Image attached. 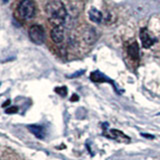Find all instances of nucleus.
<instances>
[{
    "label": "nucleus",
    "mask_w": 160,
    "mask_h": 160,
    "mask_svg": "<svg viewBox=\"0 0 160 160\" xmlns=\"http://www.w3.org/2000/svg\"><path fill=\"white\" fill-rule=\"evenodd\" d=\"M45 11L49 16V21L53 26L61 25L66 17V9L64 4L58 0L49 1L45 6Z\"/></svg>",
    "instance_id": "nucleus-1"
},
{
    "label": "nucleus",
    "mask_w": 160,
    "mask_h": 160,
    "mask_svg": "<svg viewBox=\"0 0 160 160\" xmlns=\"http://www.w3.org/2000/svg\"><path fill=\"white\" fill-rule=\"evenodd\" d=\"M18 13L24 19H31L35 15V6L31 0H22L18 5Z\"/></svg>",
    "instance_id": "nucleus-2"
},
{
    "label": "nucleus",
    "mask_w": 160,
    "mask_h": 160,
    "mask_svg": "<svg viewBox=\"0 0 160 160\" xmlns=\"http://www.w3.org/2000/svg\"><path fill=\"white\" fill-rule=\"evenodd\" d=\"M107 123L103 124V128H104V131H103V135L105 136H107L109 138H112L114 140H116L118 142H124V143H127L130 141V138L127 136V135H125L122 131H120V130H117V129H110V130H107Z\"/></svg>",
    "instance_id": "nucleus-3"
},
{
    "label": "nucleus",
    "mask_w": 160,
    "mask_h": 160,
    "mask_svg": "<svg viewBox=\"0 0 160 160\" xmlns=\"http://www.w3.org/2000/svg\"><path fill=\"white\" fill-rule=\"evenodd\" d=\"M29 37L31 39V41L34 42L35 44H41L44 41L45 38V33L44 29L40 25H32L29 28Z\"/></svg>",
    "instance_id": "nucleus-4"
},
{
    "label": "nucleus",
    "mask_w": 160,
    "mask_h": 160,
    "mask_svg": "<svg viewBox=\"0 0 160 160\" xmlns=\"http://www.w3.org/2000/svg\"><path fill=\"white\" fill-rule=\"evenodd\" d=\"M90 79L92 80L93 82H97V83H102V82H108L111 85H113L114 89L116 90V92H118L116 85H115L113 80H111L110 78H108L106 75H104L103 73H101L100 71H93L91 74H90Z\"/></svg>",
    "instance_id": "nucleus-5"
},
{
    "label": "nucleus",
    "mask_w": 160,
    "mask_h": 160,
    "mask_svg": "<svg viewBox=\"0 0 160 160\" xmlns=\"http://www.w3.org/2000/svg\"><path fill=\"white\" fill-rule=\"evenodd\" d=\"M126 52L129 58L133 60V61L137 62L139 60V47L136 41H132L127 45Z\"/></svg>",
    "instance_id": "nucleus-6"
},
{
    "label": "nucleus",
    "mask_w": 160,
    "mask_h": 160,
    "mask_svg": "<svg viewBox=\"0 0 160 160\" xmlns=\"http://www.w3.org/2000/svg\"><path fill=\"white\" fill-rule=\"evenodd\" d=\"M51 39L55 43H61L64 39V29L62 25H58V26H54L51 30Z\"/></svg>",
    "instance_id": "nucleus-7"
},
{
    "label": "nucleus",
    "mask_w": 160,
    "mask_h": 160,
    "mask_svg": "<svg viewBox=\"0 0 160 160\" xmlns=\"http://www.w3.org/2000/svg\"><path fill=\"white\" fill-rule=\"evenodd\" d=\"M140 39L144 48H150L154 43V39L149 34L148 30L146 28H141L140 30Z\"/></svg>",
    "instance_id": "nucleus-8"
},
{
    "label": "nucleus",
    "mask_w": 160,
    "mask_h": 160,
    "mask_svg": "<svg viewBox=\"0 0 160 160\" xmlns=\"http://www.w3.org/2000/svg\"><path fill=\"white\" fill-rule=\"evenodd\" d=\"M28 130L38 139H43L45 136V129L41 125H28Z\"/></svg>",
    "instance_id": "nucleus-9"
},
{
    "label": "nucleus",
    "mask_w": 160,
    "mask_h": 160,
    "mask_svg": "<svg viewBox=\"0 0 160 160\" xmlns=\"http://www.w3.org/2000/svg\"><path fill=\"white\" fill-rule=\"evenodd\" d=\"M102 13L99 11V10L95 9V8H91L89 10V18L91 21L95 22V23H100L102 20Z\"/></svg>",
    "instance_id": "nucleus-10"
},
{
    "label": "nucleus",
    "mask_w": 160,
    "mask_h": 160,
    "mask_svg": "<svg viewBox=\"0 0 160 160\" xmlns=\"http://www.w3.org/2000/svg\"><path fill=\"white\" fill-rule=\"evenodd\" d=\"M54 91L56 93H58L60 96L64 97V96H66V95H67V87L66 86H59V87L55 88Z\"/></svg>",
    "instance_id": "nucleus-11"
},
{
    "label": "nucleus",
    "mask_w": 160,
    "mask_h": 160,
    "mask_svg": "<svg viewBox=\"0 0 160 160\" xmlns=\"http://www.w3.org/2000/svg\"><path fill=\"white\" fill-rule=\"evenodd\" d=\"M18 111V108L17 107H10V108H7L6 110H5V112L8 113V114H11V113H16Z\"/></svg>",
    "instance_id": "nucleus-12"
},
{
    "label": "nucleus",
    "mask_w": 160,
    "mask_h": 160,
    "mask_svg": "<svg viewBox=\"0 0 160 160\" xmlns=\"http://www.w3.org/2000/svg\"><path fill=\"white\" fill-rule=\"evenodd\" d=\"M84 73V70H81V71H77L76 73H74V74H72V75H70V76H68L69 78H75V77H78V76H80L81 74H83Z\"/></svg>",
    "instance_id": "nucleus-13"
},
{
    "label": "nucleus",
    "mask_w": 160,
    "mask_h": 160,
    "mask_svg": "<svg viewBox=\"0 0 160 160\" xmlns=\"http://www.w3.org/2000/svg\"><path fill=\"white\" fill-rule=\"evenodd\" d=\"M77 100H78V96L76 94H74L73 96L71 97V101H77Z\"/></svg>",
    "instance_id": "nucleus-14"
},
{
    "label": "nucleus",
    "mask_w": 160,
    "mask_h": 160,
    "mask_svg": "<svg viewBox=\"0 0 160 160\" xmlns=\"http://www.w3.org/2000/svg\"><path fill=\"white\" fill-rule=\"evenodd\" d=\"M7 104H8V105L10 104V100H7V101H6V102H5V103H4V104L2 105V106H3V107H5V106H6V105H7Z\"/></svg>",
    "instance_id": "nucleus-15"
},
{
    "label": "nucleus",
    "mask_w": 160,
    "mask_h": 160,
    "mask_svg": "<svg viewBox=\"0 0 160 160\" xmlns=\"http://www.w3.org/2000/svg\"><path fill=\"white\" fill-rule=\"evenodd\" d=\"M1 1H2L3 4H6V3L8 2V0H1Z\"/></svg>",
    "instance_id": "nucleus-16"
},
{
    "label": "nucleus",
    "mask_w": 160,
    "mask_h": 160,
    "mask_svg": "<svg viewBox=\"0 0 160 160\" xmlns=\"http://www.w3.org/2000/svg\"><path fill=\"white\" fill-rule=\"evenodd\" d=\"M159 114H160V113H159Z\"/></svg>",
    "instance_id": "nucleus-17"
}]
</instances>
